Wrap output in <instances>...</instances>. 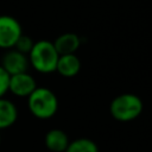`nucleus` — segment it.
Here are the masks:
<instances>
[{
	"label": "nucleus",
	"instance_id": "nucleus-5",
	"mask_svg": "<svg viewBox=\"0 0 152 152\" xmlns=\"http://www.w3.org/2000/svg\"><path fill=\"white\" fill-rule=\"evenodd\" d=\"M28 64L30 62L26 55L17 51L15 49H10L4 53L0 65L10 76H12V75L26 72Z\"/></svg>",
	"mask_w": 152,
	"mask_h": 152
},
{
	"label": "nucleus",
	"instance_id": "nucleus-12",
	"mask_svg": "<svg viewBox=\"0 0 152 152\" xmlns=\"http://www.w3.org/2000/svg\"><path fill=\"white\" fill-rule=\"evenodd\" d=\"M33 44H34V42L31 39V37H28V36H26V34L23 33L18 38V40H17V43H15V45H14L13 49H15L17 51H19V52H21V53H24V55L27 56L30 53V51L32 50Z\"/></svg>",
	"mask_w": 152,
	"mask_h": 152
},
{
	"label": "nucleus",
	"instance_id": "nucleus-6",
	"mask_svg": "<svg viewBox=\"0 0 152 152\" xmlns=\"http://www.w3.org/2000/svg\"><path fill=\"white\" fill-rule=\"evenodd\" d=\"M37 88L36 80L27 71L10 76L8 91L19 97H28L31 93Z\"/></svg>",
	"mask_w": 152,
	"mask_h": 152
},
{
	"label": "nucleus",
	"instance_id": "nucleus-3",
	"mask_svg": "<svg viewBox=\"0 0 152 152\" xmlns=\"http://www.w3.org/2000/svg\"><path fill=\"white\" fill-rule=\"evenodd\" d=\"M144 109L141 99L132 93H125L115 96L109 104L110 115L120 122H129L135 120Z\"/></svg>",
	"mask_w": 152,
	"mask_h": 152
},
{
	"label": "nucleus",
	"instance_id": "nucleus-4",
	"mask_svg": "<svg viewBox=\"0 0 152 152\" xmlns=\"http://www.w3.org/2000/svg\"><path fill=\"white\" fill-rule=\"evenodd\" d=\"M21 34V25L14 17L7 14L0 15V49H13Z\"/></svg>",
	"mask_w": 152,
	"mask_h": 152
},
{
	"label": "nucleus",
	"instance_id": "nucleus-8",
	"mask_svg": "<svg viewBox=\"0 0 152 152\" xmlns=\"http://www.w3.org/2000/svg\"><path fill=\"white\" fill-rule=\"evenodd\" d=\"M44 142L49 152H64L70 141L68 134L63 129L52 128L45 134Z\"/></svg>",
	"mask_w": 152,
	"mask_h": 152
},
{
	"label": "nucleus",
	"instance_id": "nucleus-1",
	"mask_svg": "<svg viewBox=\"0 0 152 152\" xmlns=\"http://www.w3.org/2000/svg\"><path fill=\"white\" fill-rule=\"evenodd\" d=\"M27 107L33 116L40 120L52 118L58 109L56 94L46 87H37L27 97Z\"/></svg>",
	"mask_w": 152,
	"mask_h": 152
},
{
	"label": "nucleus",
	"instance_id": "nucleus-13",
	"mask_svg": "<svg viewBox=\"0 0 152 152\" xmlns=\"http://www.w3.org/2000/svg\"><path fill=\"white\" fill-rule=\"evenodd\" d=\"M8 83H10V75L4 70L0 65V99L8 91Z\"/></svg>",
	"mask_w": 152,
	"mask_h": 152
},
{
	"label": "nucleus",
	"instance_id": "nucleus-10",
	"mask_svg": "<svg viewBox=\"0 0 152 152\" xmlns=\"http://www.w3.org/2000/svg\"><path fill=\"white\" fill-rule=\"evenodd\" d=\"M18 119L17 106L4 97L0 99V129L11 127Z\"/></svg>",
	"mask_w": 152,
	"mask_h": 152
},
{
	"label": "nucleus",
	"instance_id": "nucleus-11",
	"mask_svg": "<svg viewBox=\"0 0 152 152\" xmlns=\"http://www.w3.org/2000/svg\"><path fill=\"white\" fill-rule=\"evenodd\" d=\"M64 152H99V147L89 138H78L70 141Z\"/></svg>",
	"mask_w": 152,
	"mask_h": 152
},
{
	"label": "nucleus",
	"instance_id": "nucleus-7",
	"mask_svg": "<svg viewBox=\"0 0 152 152\" xmlns=\"http://www.w3.org/2000/svg\"><path fill=\"white\" fill-rule=\"evenodd\" d=\"M53 43V46L56 51L58 52L59 56L62 55H71L75 53L80 45H81V39L76 33L72 32H66L61 36H58Z\"/></svg>",
	"mask_w": 152,
	"mask_h": 152
},
{
	"label": "nucleus",
	"instance_id": "nucleus-9",
	"mask_svg": "<svg viewBox=\"0 0 152 152\" xmlns=\"http://www.w3.org/2000/svg\"><path fill=\"white\" fill-rule=\"evenodd\" d=\"M81 70V61L75 55H62L58 58L56 71L63 77H74Z\"/></svg>",
	"mask_w": 152,
	"mask_h": 152
},
{
	"label": "nucleus",
	"instance_id": "nucleus-2",
	"mask_svg": "<svg viewBox=\"0 0 152 152\" xmlns=\"http://www.w3.org/2000/svg\"><path fill=\"white\" fill-rule=\"evenodd\" d=\"M27 57L34 70L42 74H51L56 71L59 55L56 51L52 42L42 39L34 42L33 48Z\"/></svg>",
	"mask_w": 152,
	"mask_h": 152
}]
</instances>
